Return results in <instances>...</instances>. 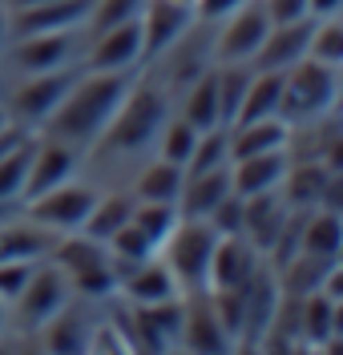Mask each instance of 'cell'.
I'll return each mask as SVG.
<instances>
[{
  "label": "cell",
  "mask_w": 343,
  "mask_h": 355,
  "mask_svg": "<svg viewBox=\"0 0 343 355\" xmlns=\"http://www.w3.org/2000/svg\"><path fill=\"white\" fill-rule=\"evenodd\" d=\"M125 89H130V73H93V69L81 73L69 85V93L61 97V105L41 121L45 125V137L65 141L77 154L97 146V137L109 125L114 110L121 105Z\"/></svg>",
  "instance_id": "cell-1"
},
{
  "label": "cell",
  "mask_w": 343,
  "mask_h": 355,
  "mask_svg": "<svg viewBox=\"0 0 343 355\" xmlns=\"http://www.w3.org/2000/svg\"><path fill=\"white\" fill-rule=\"evenodd\" d=\"M161 121H166V93L150 81H130L121 105L114 110L109 125L101 130L97 146L105 150H117V154H134V150H146L154 137H158Z\"/></svg>",
  "instance_id": "cell-2"
},
{
  "label": "cell",
  "mask_w": 343,
  "mask_h": 355,
  "mask_svg": "<svg viewBox=\"0 0 343 355\" xmlns=\"http://www.w3.org/2000/svg\"><path fill=\"white\" fill-rule=\"evenodd\" d=\"M340 101V69L323 65L315 57H303L291 69H283V97H279V117L283 121H323Z\"/></svg>",
  "instance_id": "cell-3"
},
{
  "label": "cell",
  "mask_w": 343,
  "mask_h": 355,
  "mask_svg": "<svg viewBox=\"0 0 343 355\" xmlns=\"http://www.w3.org/2000/svg\"><path fill=\"white\" fill-rule=\"evenodd\" d=\"M214 243H218V234H214V226L206 218H182L178 214L174 230L161 243V263L170 266V275H174L182 295L206 291V266H210Z\"/></svg>",
  "instance_id": "cell-4"
},
{
  "label": "cell",
  "mask_w": 343,
  "mask_h": 355,
  "mask_svg": "<svg viewBox=\"0 0 343 355\" xmlns=\"http://www.w3.org/2000/svg\"><path fill=\"white\" fill-rule=\"evenodd\" d=\"M93 202H97V190L93 186H81V182H57L53 190L37 194V198H24V218L41 222L57 234H69V230H81V222L89 218Z\"/></svg>",
  "instance_id": "cell-5"
},
{
  "label": "cell",
  "mask_w": 343,
  "mask_h": 355,
  "mask_svg": "<svg viewBox=\"0 0 343 355\" xmlns=\"http://www.w3.org/2000/svg\"><path fill=\"white\" fill-rule=\"evenodd\" d=\"M69 299H73L69 275L57 263L41 259V263H33V270H28V283H24L21 295L12 299V307H17V319H21L24 327H28V331H37L49 315H57V311L65 307Z\"/></svg>",
  "instance_id": "cell-6"
},
{
  "label": "cell",
  "mask_w": 343,
  "mask_h": 355,
  "mask_svg": "<svg viewBox=\"0 0 343 355\" xmlns=\"http://www.w3.org/2000/svg\"><path fill=\"white\" fill-rule=\"evenodd\" d=\"M81 73L77 69H49V73H28V81H24L17 93H12V101L4 105L12 121H21V125H41L49 113L61 105V97L69 93V85L77 81Z\"/></svg>",
  "instance_id": "cell-7"
},
{
  "label": "cell",
  "mask_w": 343,
  "mask_h": 355,
  "mask_svg": "<svg viewBox=\"0 0 343 355\" xmlns=\"http://www.w3.org/2000/svg\"><path fill=\"white\" fill-rule=\"evenodd\" d=\"M137 24H141V61H146L166 53L174 41H182V33L194 24V8L182 0H146Z\"/></svg>",
  "instance_id": "cell-8"
},
{
  "label": "cell",
  "mask_w": 343,
  "mask_h": 355,
  "mask_svg": "<svg viewBox=\"0 0 343 355\" xmlns=\"http://www.w3.org/2000/svg\"><path fill=\"white\" fill-rule=\"evenodd\" d=\"M267 28H271V17H267L263 0L238 4L227 17V28H222L218 49H214L218 65H227V61H251L254 53H258V44H263V37H267Z\"/></svg>",
  "instance_id": "cell-9"
},
{
  "label": "cell",
  "mask_w": 343,
  "mask_h": 355,
  "mask_svg": "<svg viewBox=\"0 0 343 355\" xmlns=\"http://www.w3.org/2000/svg\"><path fill=\"white\" fill-rule=\"evenodd\" d=\"M311 28H315V17L271 24L263 44H258V53L251 57V69L254 73H283V69H291L295 61H303L307 57V44H311Z\"/></svg>",
  "instance_id": "cell-10"
},
{
  "label": "cell",
  "mask_w": 343,
  "mask_h": 355,
  "mask_svg": "<svg viewBox=\"0 0 343 355\" xmlns=\"http://www.w3.org/2000/svg\"><path fill=\"white\" fill-rule=\"evenodd\" d=\"M258 270V250L243 234H218L206 266V291H234L247 287L251 275Z\"/></svg>",
  "instance_id": "cell-11"
},
{
  "label": "cell",
  "mask_w": 343,
  "mask_h": 355,
  "mask_svg": "<svg viewBox=\"0 0 343 355\" xmlns=\"http://www.w3.org/2000/svg\"><path fill=\"white\" fill-rule=\"evenodd\" d=\"M137 61H141V24H137V17L93 33L85 69H93V73H130Z\"/></svg>",
  "instance_id": "cell-12"
},
{
  "label": "cell",
  "mask_w": 343,
  "mask_h": 355,
  "mask_svg": "<svg viewBox=\"0 0 343 355\" xmlns=\"http://www.w3.org/2000/svg\"><path fill=\"white\" fill-rule=\"evenodd\" d=\"M178 343H186L190 352H227V347H234L227 323H222L218 311H214L210 291L186 295V315H182V335H178Z\"/></svg>",
  "instance_id": "cell-13"
},
{
  "label": "cell",
  "mask_w": 343,
  "mask_h": 355,
  "mask_svg": "<svg viewBox=\"0 0 343 355\" xmlns=\"http://www.w3.org/2000/svg\"><path fill=\"white\" fill-rule=\"evenodd\" d=\"M93 0H45V4H28V8H17L8 17V28L17 37H28V33H69V28H81L89 21Z\"/></svg>",
  "instance_id": "cell-14"
},
{
  "label": "cell",
  "mask_w": 343,
  "mask_h": 355,
  "mask_svg": "<svg viewBox=\"0 0 343 355\" xmlns=\"http://www.w3.org/2000/svg\"><path fill=\"white\" fill-rule=\"evenodd\" d=\"M287 166H291V154H287V150H263V154L234 157V162H230V194L251 198V194L279 190Z\"/></svg>",
  "instance_id": "cell-15"
},
{
  "label": "cell",
  "mask_w": 343,
  "mask_h": 355,
  "mask_svg": "<svg viewBox=\"0 0 343 355\" xmlns=\"http://www.w3.org/2000/svg\"><path fill=\"white\" fill-rule=\"evenodd\" d=\"M73 166H77L73 146L57 141V137H37L33 141V162H28V182H24V198H37V194L53 190L57 182L73 178Z\"/></svg>",
  "instance_id": "cell-16"
},
{
  "label": "cell",
  "mask_w": 343,
  "mask_h": 355,
  "mask_svg": "<svg viewBox=\"0 0 343 355\" xmlns=\"http://www.w3.org/2000/svg\"><path fill=\"white\" fill-rule=\"evenodd\" d=\"M57 243V230L33 218L0 222V263H41Z\"/></svg>",
  "instance_id": "cell-17"
},
{
  "label": "cell",
  "mask_w": 343,
  "mask_h": 355,
  "mask_svg": "<svg viewBox=\"0 0 343 355\" xmlns=\"http://www.w3.org/2000/svg\"><path fill=\"white\" fill-rule=\"evenodd\" d=\"M73 44H77V28H69V33H28V37H21L12 44L8 57L24 73H49V69L65 65Z\"/></svg>",
  "instance_id": "cell-18"
},
{
  "label": "cell",
  "mask_w": 343,
  "mask_h": 355,
  "mask_svg": "<svg viewBox=\"0 0 343 355\" xmlns=\"http://www.w3.org/2000/svg\"><path fill=\"white\" fill-rule=\"evenodd\" d=\"M117 287L125 295V303H134V307H150V303H166V299H178L182 295L178 283H174V275H170V266L161 263L158 254L154 259H141Z\"/></svg>",
  "instance_id": "cell-19"
},
{
  "label": "cell",
  "mask_w": 343,
  "mask_h": 355,
  "mask_svg": "<svg viewBox=\"0 0 343 355\" xmlns=\"http://www.w3.org/2000/svg\"><path fill=\"white\" fill-rule=\"evenodd\" d=\"M287 202L279 190H267V194H251L243 198V239L254 246V250H267L279 234V226L287 218Z\"/></svg>",
  "instance_id": "cell-20"
},
{
  "label": "cell",
  "mask_w": 343,
  "mask_h": 355,
  "mask_svg": "<svg viewBox=\"0 0 343 355\" xmlns=\"http://www.w3.org/2000/svg\"><path fill=\"white\" fill-rule=\"evenodd\" d=\"M230 137V162L247 154H263V150H287L291 146V121L274 117H258V121H243V125H227Z\"/></svg>",
  "instance_id": "cell-21"
},
{
  "label": "cell",
  "mask_w": 343,
  "mask_h": 355,
  "mask_svg": "<svg viewBox=\"0 0 343 355\" xmlns=\"http://www.w3.org/2000/svg\"><path fill=\"white\" fill-rule=\"evenodd\" d=\"M230 194V166L206 170V174H186L182 178V194H178V214L182 218H206L218 202Z\"/></svg>",
  "instance_id": "cell-22"
},
{
  "label": "cell",
  "mask_w": 343,
  "mask_h": 355,
  "mask_svg": "<svg viewBox=\"0 0 343 355\" xmlns=\"http://www.w3.org/2000/svg\"><path fill=\"white\" fill-rule=\"evenodd\" d=\"M331 174H335V170H327L323 162H291L287 174H283V182H279V186H283V202H287L291 210H315Z\"/></svg>",
  "instance_id": "cell-23"
},
{
  "label": "cell",
  "mask_w": 343,
  "mask_h": 355,
  "mask_svg": "<svg viewBox=\"0 0 343 355\" xmlns=\"http://www.w3.org/2000/svg\"><path fill=\"white\" fill-rule=\"evenodd\" d=\"M49 263H57L65 275H81V270L109 263V246L89 239L85 230H69V234H57V243L49 250Z\"/></svg>",
  "instance_id": "cell-24"
},
{
  "label": "cell",
  "mask_w": 343,
  "mask_h": 355,
  "mask_svg": "<svg viewBox=\"0 0 343 355\" xmlns=\"http://www.w3.org/2000/svg\"><path fill=\"white\" fill-rule=\"evenodd\" d=\"M343 246V218L340 210H307L303 218V234H299V250L303 254H315V259H340Z\"/></svg>",
  "instance_id": "cell-25"
},
{
  "label": "cell",
  "mask_w": 343,
  "mask_h": 355,
  "mask_svg": "<svg viewBox=\"0 0 343 355\" xmlns=\"http://www.w3.org/2000/svg\"><path fill=\"white\" fill-rule=\"evenodd\" d=\"M37 331H41V343H45L49 352H85L89 323H85L81 307L69 299L65 307L57 311V315H49V319L41 323V327H37Z\"/></svg>",
  "instance_id": "cell-26"
},
{
  "label": "cell",
  "mask_w": 343,
  "mask_h": 355,
  "mask_svg": "<svg viewBox=\"0 0 343 355\" xmlns=\"http://www.w3.org/2000/svg\"><path fill=\"white\" fill-rule=\"evenodd\" d=\"M182 121H190L198 133L222 125V113H218V77H214V69L198 73V81L190 85V93H186V101H182Z\"/></svg>",
  "instance_id": "cell-27"
},
{
  "label": "cell",
  "mask_w": 343,
  "mask_h": 355,
  "mask_svg": "<svg viewBox=\"0 0 343 355\" xmlns=\"http://www.w3.org/2000/svg\"><path fill=\"white\" fill-rule=\"evenodd\" d=\"M279 97H283V73H254L247 93H243V105H238V113H234L230 125L258 121V117H274V113H279Z\"/></svg>",
  "instance_id": "cell-28"
},
{
  "label": "cell",
  "mask_w": 343,
  "mask_h": 355,
  "mask_svg": "<svg viewBox=\"0 0 343 355\" xmlns=\"http://www.w3.org/2000/svg\"><path fill=\"white\" fill-rule=\"evenodd\" d=\"M134 194H97V202H93L89 218L81 222V230L89 234V239H97V243H109L114 239V230H121L125 222H130V214H134Z\"/></svg>",
  "instance_id": "cell-29"
},
{
  "label": "cell",
  "mask_w": 343,
  "mask_h": 355,
  "mask_svg": "<svg viewBox=\"0 0 343 355\" xmlns=\"http://www.w3.org/2000/svg\"><path fill=\"white\" fill-rule=\"evenodd\" d=\"M295 307H299V331L311 343H323L327 335L340 331V303L327 299L323 291H311V295L295 299Z\"/></svg>",
  "instance_id": "cell-30"
},
{
  "label": "cell",
  "mask_w": 343,
  "mask_h": 355,
  "mask_svg": "<svg viewBox=\"0 0 343 355\" xmlns=\"http://www.w3.org/2000/svg\"><path fill=\"white\" fill-rule=\"evenodd\" d=\"M182 178H186L182 166L158 157L154 166L141 170V178H137V186H134V198H141V202H178V194H182Z\"/></svg>",
  "instance_id": "cell-31"
},
{
  "label": "cell",
  "mask_w": 343,
  "mask_h": 355,
  "mask_svg": "<svg viewBox=\"0 0 343 355\" xmlns=\"http://www.w3.org/2000/svg\"><path fill=\"white\" fill-rule=\"evenodd\" d=\"M33 133L24 137L17 150L0 157V206H12L24 198V182H28V162H33Z\"/></svg>",
  "instance_id": "cell-32"
},
{
  "label": "cell",
  "mask_w": 343,
  "mask_h": 355,
  "mask_svg": "<svg viewBox=\"0 0 343 355\" xmlns=\"http://www.w3.org/2000/svg\"><path fill=\"white\" fill-rule=\"evenodd\" d=\"M214 77H218V113H222V125H230L243 105V93L251 85L254 69L251 61H227L222 69H214Z\"/></svg>",
  "instance_id": "cell-33"
},
{
  "label": "cell",
  "mask_w": 343,
  "mask_h": 355,
  "mask_svg": "<svg viewBox=\"0 0 343 355\" xmlns=\"http://www.w3.org/2000/svg\"><path fill=\"white\" fill-rule=\"evenodd\" d=\"M218 166H230L227 125H214V130L198 133L194 154H190V162H186V174H206V170H218Z\"/></svg>",
  "instance_id": "cell-34"
},
{
  "label": "cell",
  "mask_w": 343,
  "mask_h": 355,
  "mask_svg": "<svg viewBox=\"0 0 343 355\" xmlns=\"http://www.w3.org/2000/svg\"><path fill=\"white\" fill-rule=\"evenodd\" d=\"M158 141H161V157L186 170V162L194 154V141H198V130L190 121H182V117H166L158 130Z\"/></svg>",
  "instance_id": "cell-35"
},
{
  "label": "cell",
  "mask_w": 343,
  "mask_h": 355,
  "mask_svg": "<svg viewBox=\"0 0 343 355\" xmlns=\"http://www.w3.org/2000/svg\"><path fill=\"white\" fill-rule=\"evenodd\" d=\"M307 57H315L323 65H343V24L340 17H323L311 28V44H307Z\"/></svg>",
  "instance_id": "cell-36"
},
{
  "label": "cell",
  "mask_w": 343,
  "mask_h": 355,
  "mask_svg": "<svg viewBox=\"0 0 343 355\" xmlns=\"http://www.w3.org/2000/svg\"><path fill=\"white\" fill-rule=\"evenodd\" d=\"M141 4H146V0H93L89 28L101 33V28H114V24H121V21H134L137 12H141Z\"/></svg>",
  "instance_id": "cell-37"
},
{
  "label": "cell",
  "mask_w": 343,
  "mask_h": 355,
  "mask_svg": "<svg viewBox=\"0 0 343 355\" xmlns=\"http://www.w3.org/2000/svg\"><path fill=\"white\" fill-rule=\"evenodd\" d=\"M206 222L214 226V234H243V198L238 194H227V198L206 214Z\"/></svg>",
  "instance_id": "cell-38"
},
{
  "label": "cell",
  "mask_w": 343,
  "mask_h": 355,
  "mask_svg": "<svg viewBox=\"0 0 343 355\" xmlns=\"http://www.w3.org/2000/svg\"><path fill=\"white\" fill-rule=\"evenodd\" d=\"M28 270H33V263H0V299L4 303H12L21 295V287L28 283Z\"/></svg>",
  "instance_id": "cell-39"
},
{
  "label": "cell",
  "mask_w": 343,
  "mask_h": 355,
  "mask_svg": "<svg viewBox=\"0 0 343 355\" xmlns=\"http://www.w3.org/2000/svg\"><path fill=\"white\" fill-rule=\"evenodd\" d=\"M271 24H287V21H299V17H311L307 12V0H263Z\"/></svg>",
  "instance_id": "cell-40"
},
{
  "label": "cell",
  "mask_w": 343,
  "mask_h": 355,
  "mask_svg": "<svg viewBox=\"0 0 343 355\" xmlns=\"http://www.w3.org/2000/svg\"><path fill=\"white\" fill-rule=\"evenodd\" d=\"M238 4H247V0H194L190 8H194L198 21H222V17H230Z\"/></svg>",
  "instance_id": "cell-41"
},
{
  "label": "cell",
  "mask_w": 343,
  "mask_h": 355,
  "mask_svg": "<svg viewBox=\"0 0 343 355\" xmlns=\"http://www.w3.org/2000/svg\"><path fill=\"white\" fill-rule=\"evenodd\" d=\"M24 137H28V130H24L21 121H8V125L0 130V157L8 154V150H17V146H21Z\"/></svg>",
  "instance_id": "cell-42"
},
{
  "label": "cell",
  "mask_w": 343,
  "mask_h": 355,
  "mask_svg": "<svg viewBox=\"0 0 343 355\" xmlns=\"http://www.w3.org/2000/svg\"><path fill=\"white\" fill-rule=\"evenodd\" d=\"M343 0H307V12L315 17V21H323V17H340Z\"/></svg>",
  "instance_id": "cell-43"
},
{
  "label": "cell",
  "mask_w": 343,
  "mask_h": 355,
  "mask_svg": "<svg viewBox=\"0 0 343 355\" xmlns=\"http://www.w3.org/2000/svg\"><path fill=\"white\" fill-rule=\"evenodd\" d=\"M8 37V8H4V0H0V44Z\"/></svg>",
  "instance_id": "cell-44"
},
{
  "label": "cell",
  "mask_w": 343,
  "mask_h": 355,
  "mask_svg": "<svg viewBox=\"0 0 343 355\" xmlns=\"http://www.w3.org/2000/svg\"><path fill=\"white\" fill-rule=\"evenodd\" d=\"M4 4H8V8L17 12V8H28V4H45V0H4Z\"/></svg>",
  "instance_id": "cell-45"
},
{
  "label": "cell",
  "mask_w": 343,
  "mask_h": 355,
  "mask_svg": "<svg viewBox=\"0 0 343 355\" xmlns=\"http://www.w3.org/2000/svg\"><path fill=\"white\" fill-rule=\"evenodd\" d=\"M4 323H8V303L0 299V331H4Z\"/></svg>",
  "instance_id": "cell-46"
},
{
  "label": "cell",
  "mask_w": 343,
  "mask_h": 355,
  "mask_svg": "<svg viewBox=\"0 0 343 355\" xmlns=\"http://www.w3.org/2000/svg\"><path fill=\"white\" fill-rule=\"evenodd\" d=\"M8 121H12V117H8V110H4V105H0V130H4Z\"/></svg>",
  "instance_id": "cell-47"
},
{
  "label": "cell",
  "mask_w": 343,
  "mask_h": 355,
  "mask_svg": "<svg viewBox=\"0 0 343 355\" xmlns=\"http://www.w3.org/2000/svg\"><path fill=\"white\" fill-rule=\"evenodd\" d=\"M0 93H4V81H0Z\"/></svg>",
  "instance_id": "cell-48"
},
{
  "label": "cell",
  "mask_w": 343,
  "mask_h": 355,
  "mask_svg": "<svg viewBox=\"0 0 343 355\" xmlns=\"http://www.w3.org/2000/svg\"><path fill=\"white\" fill-rule=\"evenodd\" d=\"M182 4H194V0H182Z\"/></svg>",
  "instance_id": "cell-49"
}]
</instances>
